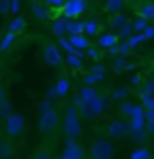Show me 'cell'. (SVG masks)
I'll return each instance as SVG.
<instances>
[{
	"label": "cell",
	"mask_w": 154,
	"mask_h": 159,
	"mask_svg": "<svg viewBox=\"0 0 154 159\" xmlns=\"http://www.w3.org/2000/svg\"><path fill=\"white\" fill-rule=\"evenodd\" d=\"M16 36H18V34H15V32H9V30H7V32L2 36V39H0V52L9 50V48H11V45L15 43Z\"/></svg>",
	"instance_id": "cell-19"
},
{
	"label": "cell",
	"mask_w": 154,
	"mask_h": 159,
	"mask_svg": "<svg viewBox=\"0 0 154 159\" xmlns=\"http://www.w3.org/2000/svg\"><path fill=\"white\" fill-rule=\"evenodd\" d=\"M15 156V145L11 139H2L0 141V159H11Z\"/></svg>",
	"instance_id": "cell-16"
},
{
	"label": "cell",
	"mask_w": 154,
	"mask_h": 159,
	"mask_svg": "<svg viewBox=\"0 0 154 159\" xmlns=\"http://www.w3.org/2000/svg\"><path fill=\"white\" fill-rule=\"evenodd\" d=\"M142 34L145 39H154V25H147L145 29L142 30Z\"/></svg>",
	"instance_id": "cell-38"
},
{
	"label": "cell",
	"mask_w": 154,
	"mask_h": 159,
	"mask_svg": "<svg viewBox=\"0 0 154 159\" xmlns=\"http://www.w3.org/2000/svg\"><path fill=\"white\" fill-rule=\"evenodd\" d=\"M82 82L86 84V86H93L95 82H99V79H97L93 73H88V75H84V79H82Z\"/></svg>",
	"instance_id": "cell-39"
},
{
	"label": "cell",
	"mask_w": 154,
	"mask_h": 159,
	"mask_svg": "<svg viewBox=\"0 0 154 159\" xmlns=\"http://www.w3.org/2000/svg\"><path fill=\"white\" fill-rule=\"evenodd\" d=\"M73 107L77 109V113H81L82 116H86V118H97V116H100L104 113V109H106V102L100 95H97L95 98H91V100H82L81 97H75L73 98Z\"/></svg>",
	"instance_id": "cell-1"
},
{
	"label": "cell",
	"mask_w": 154,
	"mask_h": 159,
	"mask_svg": "<svg viewBox=\"0 0 154 159\" xmlns=\"http://www.w3.org/2000/svg\"><path fill=\"white\" fill-rule=\"evenodd\" d=\"M30 13H32V16L36 18L38 22H45V20H49V15H50V11H49V7H47L45 4H32Z\"/></svg>",
	"instance_id": "cell-13"
},
{
	"label": "cell",
	"mask_w": 154,
	"mask_h": 159,
	"mask_svg": "<svg viewBox=\"0 0 154 159\" xmlns=\"http://www.w3.org/2000/svg\"><path fill=\"white\" fill-rule=\"evenodd\" d=\"M127 95H129V89H127V88H120V89H115V91L111 93V97H113L115 100H124V98H127Z\"/></svg>",
	"instance_id": "cell-34"
},
{
	"label": "cell",
	"mask_w": 154,
	"mask_h": 159,
	"mask_svg": "<svg viewBox=\"0 0 154 159\" xmlns=\"http://www.w3.org/2000/svg\"><path fill=\"white\" fill-rule=\"evenodd\" d=\"M86 50H88L86 54H88V57H90V59H93V61H99V59H100V54H99L95 48H90V47H88Z\"/></svg>",
	"instance_id": "cell-45"
},
{
	"label": "cell",
	"mask_w": 154,
	"mask_h": 159,
	"mask_svg": "<svg viewBox=\"0 0 154 159\" xmlns=\"http://www.w3.org/2000/svg\"><path fill=\"white\" fill-rule=\"evenodd\" d=\"M97 43H99L100 48H110V47L118 43V36L115 32H106V34H100V36H99Z\"/></svg>",
	"instance_id": "cell-14"
},
{
	"label": "cell",
	"mask_w": 154,
	"mask_h": 159,
	"mask_svg": "<svg viewBox=\"0 0 154 159\" xmlns=\"http://www.w3.org/2000/svg\"><path fill=\"white\" fill-rule=\"evenodd\" d=\"M86 9V0H65L61 6V13L68 20H77Z\"/></svg>",
	"instance_id": "cell-6"
},
{
	"label": "cell",
	"mask_w": 154,
	"mask_h": 159,
	"mask_svg": "<svg viewBox=\"0 0 154 159\" xmlns=\"http://www.w3.org/2000/svg\"><path fill=\"white\" fill-rule=\"evenodd\" d=\"M13 113V106H11V102L6 98L4 102H0V118H6L7 115Z\"/></svg>",
	"instance_id": "cell-32"
},
{
	"label": "cell",
	"mask_w": 154,
	"mask_h": 159,
	"mask_svg": "<svg viewBox=\"0 0 154 159\" xmlns=\"http://www.w3.org/2000/svg\"><path fill=\"white\" fill-rule=\"evenodd\" d=\"M140 16L145 18L147 22H154V4H147L140 9Z\"/></svg>",
	"instance_id": "cell-26"
},
{
	"label": "cell",
	"mask_w": 154,
	"mask_h": 159,
	"mask_svg": "<svg viewBox=\"0 0 154 159\" xmlns=\"http://www.w3.org/2000/svg\"><path fill=\"white\" fill-rule=\"evenodd\" d=\"M125 20H127V18H125V15L118 11V13H113V15H111V18H110V25L113 27V29H117V27H120V25H122V23H124Z\"/></svg>",
	"instance_id": "cell-27"
},
{
	"label": "cell",
	"mask_w": 154,
	"mask_h": 159,
	"mask_svg": "<svg viewBox=\"0 0 154 159\" xmlns=\"http://www.w3.org/2000/svg\"><path fill=\"white\" fill-rule=\"evenodd\" d=\"M43 4L47 7H61L65 4V0H43Z\"/></svg>",
	"instance_id": "cell-43"
},
{
	"label": "cell",
	"mask_w": 154,
	"mask_h": 159,
	"mask_svg": "<svg viewBox=\"0 0 154 159\" xmlns=\"http://www.w3.org/2000/svg\"><path fill=\"white\" fill-rule=\"evenodd\" d=\"M127 130H129V127H127V122H124V120H113L108 125V134L111 138H117V139L124 138L127 134Z\"/></svg>",
	"instance_id": "cell-9"
},
{
	"label": "cell",
	"mask_w": 154,
	"mask_h": 159,
	"mask_svg": "<svg viewBox=\"0 0 154 159\" xmlns=\"http://www.w3.org/2000/svg\"><path fill=\"white\" fill-rule=\"evenodd\" d=\"M99 29H100V25H99V22H95V20H88V22L82 23V32H84V36H97V34H99Z\"/></svg>",
	"instance_id": "cell-18"
},
{
	"label": "cell",
	"mask_w": 154,
	"mask_h": 159,
	"mask_svg": "<svg viewBox=\"0 0 154 159\" xmlns=\"http://www.w3.org/2000/svg\"><path fill=\"white\" fill-rule=\"evenodd\" d=\"M140 100H142V107L149 109V111H154V97L152 95H147L145 91L140 93Z\"/></svg>",
	"instance_id": "cell-24"
},
{
	"label": "cell",
	"mask_w": 154,
	"mask_h": 159,
	"mask_svg": "<svg viewBox=\"0 0 154 159\" xmlns=\"http://www.w3.org/2000/svg\"><path fill=\"white\" fill-rule=\"evenodd\" d=\"M66 63L72 66V68H75V70H81L82 66V57H79V56H73V54H66Z\"/></svg>",
	"instance_id": "cell-28"
},
{
	"label": "cell",
	"mask_w": 154,
	"mask_h": 159,
	"mask_svg": "<svg viewBox=\"0 0 154 159\" xmlns=\"http://www.w3.org/2000/svg\"><path fill=\"white\" fill-rule=\"evenodd\" d=\"M147 95H152L154 97V79H149L145 82V89H143Z\"/></svg>",
	"instance_id": "cell-44"
},
{
	"label": "cell",
	"mask_w": 154,
	"mask_h": 159,
	"mask_svg": "<svg viewBox=\"0 0 154 159\" xmlns=\"http://www.w3.org/2000/svg\"><path fill=\"white\" fill-rule=\"evenodd\" d=\"M81 32H82V22L66 20V34H81Z\"/></svg>",
	"instance_id": "cell-22"
},
{
	"label": "cell",
	"mask_w": 154,
	"mask_h": 159,
	"mask_svg": "<svg viewBox=\"0 0 154 159\" xmlns=\"http://www.w3.org/2000/svg\"><path fill=\"white\" fill-rule=\"evenodd\" d=\"M142 41H145L143 34H142V32H136V34H131V36L125 39V45H127L129 48H134V47H138Z\"/></svg>",
	"instance_id": "cell-25"
},
{
	"label": "cell",
	"mask_w": 154,
	"mask_h": 159,
	"mask_svg": "<svg viewBox=\"0 0 154 159\" xmlns=\"http://www.w3.org/2000/svg\"><path fill=\"white\" fill-rule=\"evenodd\" d=\"M63 130L68 139H75L82 134V125L79 120V113L73 106H68L65 111V120H63Z\"/></svg>",
	"instance_id": "cell-2"
},
{
	"label": "cell",
	"mask_w": 154,
	"mask_h": 159,
	"mask_svg": "<svg viewBox=\"0 0 154 159\" xmlns=\"http://www.w3.org/2000/svg\"><path fill=\"white\" fill-rule=\"evenodd\" d=\"M4 132L7 134L9 138L13 136H20L23 130H25V118H23L22 113H11L4 118Z\"/></svg>",
	"instance_id": "cell-5"
},
{
	"label": "cell",
	"mask_w": 154,
	"mask_h": 159,
	"mask_svg": "<svg viewBox=\"0 0 154 159\" xmlns=\"http://www.w3.org/2000/svg\"><path fill=\"white\" fill-rule=\"evenodd\" d=\"M38 109H40V113H41V111H49V109H52V100H49V98H43V100L40 102Z\"/></svg>",
	"instance_id": "cell-40"
},
{
	"label": "cell",
	"mask_w": 154,
	"mask_h": 159,
	"mask_svg": "<svg viewBox=\"0 0 154 159\" xmlns=\"http://www.w3.org/2000/svg\"><path fill=\"white\" fill-rule=\"evenodd\" d=\"M68 41H70V45L72 47H75V48H79V50H86L90 47V39L88 36H84V34H68Z\"/></svg>",
	"instance_id": "cell-11"
},
{
	"label": "cell",
	"mask_w": 154,
	"mask_h": 159,
	"mask_svg": "<svg viewBox=\"0 0 154 159\" xmlns=\"http://www.w3.org/2000/svg\"><path fill=\"white\" fill-rule=\"evenodd\" d=\"M113 68H115V72H120V70H125L127 68V61L124 59V56H120L113 61Z\"/></svg>",
	"instance_id": "cell-35"
},
{
	"label": "cell",
	"mask_w": 154,
	"mask_h": 159,
	"mask_svg": "<svg viewBox=\"0 0 154 159\" xmlns=\"http://www.w3.org/2000/svg\"><path fill=\"white\" fill-rule=\"evenodd\" d=\"M143 125H145V109L142 106H133L129 123H127L129 130H143Z\"/></svg>",
	"instance_id": "cell-8"
},
{
	"label": "cell",
	"mask_w": 154,
	"mask_h": 159,
	"mask_svg": "<svg viewBox=\"0 0 154 159\" xmlns=\"http://www.w3.org/2000/svg\"><path fill=\"white\" fill-rule=\"evenodd\" d=\"M122 7H124V0H108L106 2V13H118V11H122Z\"/></svg>",
	"instance_id": "cell-23"
},
{
	"label": "cell",
	"mask_w": 154,
	"mask_h": 159,
	"mask_svg": "<svg viewBox=\"0 0 154 159\" xmlns=\"http://www.w3.org/2000/svg\"><path fill=\"white\" fill-rule=\"evenodd\" d=\"M9 2L11 0H0V16H6L9 13Z\"/></svg>",
	"instance_id": "cell-42"
},
{
	"label": "cell",
	"mask_w": 154,
	"mask_h": 159,
	"mask_svg": "<svg viewBox=\"0 0 154 159\" xmlns=\"http://www.w3.org/2000/svg\"><path fill=\"white\" fill-rule=\"evenodd\" d=\"M113 156H115V147L106 138H97L90 145V157L91 159H113Z\"/></svg>",
	"instance_id": "cell-3"
},
{
	"label": "cell",
	"mask_w": 154,
	"mask_h": 159,
	"mask_svg": "<svg viewBox=\"0 0 154 159\" xmlns=\"http://www.w3.org/2000/svg\"><path fill=\"white\" fill-rule=\"evenodd\" d=\"M129 134H131V138H133V141H145V138H147V134H145V130H127Z\"/></svg>",
	"instance_id": "cell-36"
},
{
	"label": "cell",
	"mask_w": 154,
	"mask_h": 159,
	"mask_svg": "<svg viewBox=\"0 0 154 159\" xmlns=\"http://www.w3.org/2000/svg\"><path fill=\"white\" fill-rule=\"evenodd\" d=\"M97 95H99V91H97L95 88H93V86H86V84H84V86L81 88V91H79V97H81L84 102L95 98Z\"/></svg>",
	"instance_id": "cell-21"
},
{
	"label": "cell",
	"mask_w": 154,
	"mask_h": 159,
	"mask_svg": "<svg viewBox=\"0 0 154 159\" xmlns=\"http://www.w3.org/2000/svg\"><path fill=\"white\" fill-rule=\"evenodd\" d=\"M20 0H11L9 2V13H13V15H18L20 13Z\"/></svg>",
	"instance_id": "cell-37"
},
{
	"label": "cell",
	"mask_w": 154,
	"mask_h": 159,
	"mask_svg": "<svg viewBox=\"0 0 154 159\" xmlns=\"http://www.w3.org/2000/svg\"><path fill=\"white\" fill-rule=\"evenodd\" d=\"M59 159H73V157H66V156H61Z\"/></svg>",
	"instance_id": "cell-48"
},
{
	"label": "cell",
	"mask_w": 154,
	"mask_h": 159,
	"mask_svg": "<svg viewBox=\"0 0 154 159\" xmlns=\"http://www.w3.org/2000/svg\"><path fill=\"white\" fill-rule=\"evenodd\" d=\"M131 84L133 86H138L140 84V75H133L131 77Z\"/></svg>",
	"instance_id": "cell-47"
},
{
	"label": "cell",
	"mask_w": 154,
	"mask_h": 159,
	"mask_svg": "<svg viewBox=\"0 0 154 159\" xmlns=\"http://www.w3.org/2000/svg\"><path fill=\"white\" fill-rule=\"evenodd\" d=\"M90 73H93L99 80H102L104 77H106V68H104L102 65H99V63H97V65L91 66V72H90Z\"/></svg>",
	"instance_id": "cell-33"
},
{
	"label": "cell",
	"mask_w": 154,
	"mask_h": 159,
	"mask_svg": "<svg viewBox=\"0 0 154 159\" xmlns=\"http://www.w3.org/2000/svg\"><path fill=\"white\" fill-rule=\"evenodd\" d=\"M131 25H133V32H142L149 25V22H147L145 18L138 16V18H134V22H131Z\"/></svg>",
	"instance_id": "cell-30"
},
{
	"label": "cell",
	"mask_w": 154,
	"mask_h": 159,
	"mask_svg": "<svg viewBox=\"0 0 154 159\" xmlns=\"http://www.w3.org/2000/svg\"><path fill=\"white\" fill-rule=\"evenodd\" d=\"M6 100V89H4V86H2V82H0V102Z\"/></svg>",
	"instance_id": "cell-46"
},
{
	"label": "cell",
	"mask_w": 154,
	"mask_h": 159,
	"mask_svg": "<svg viewBox=\"0 0 154 159\" xmlns=\"http://www.w3.org/2000/svg\"><path fill=\"white\" fill-rule=\"evenodd\" d=\"M131 159H152V154L147 148H134L131 154Z\"/></svg>",
	"instance_id": "cell-29"
},
{
	"label": "cell",
	"mask_w": 154,
	"mask_h": 159,
	"mask_svg": "<svg viewBox=\"0 0 154 159\" xmlns=\"http://www.w3.org/2000/svg\"><path fill=\"white\" fill-rule=\"evenodd\" d=\"M30 159H50V152L49 150H38V152H34V156Z\"/></svg>",
	"instance_id": "cell-41"
},
{
	"label": "cell",
	"mask_w": 154,
	"mask_h": 159,
	"mask_svg": "<svg viewBox=\"0 0 154 159\" xmlns=\"http://www.w3.org/2000/svg\"><path fill=\"white\" fill-rule=\"evenodd\" d=\"M58 125H59V115L54 107L40 113V116H38V129H40V132L50 134V132H54L58 129Z\"/></svg>",
	"instance_id": "cell-4"
},
{
	"label": "cell",
	"mask_w": 154,
	"mask_h": 159,
	"mask_svg": "<svg viewBox=\"0 0 154 159\" xmlns=\"http://www.w3.org/2000/svg\"><path fill=\"white\" fill-rule=\"evenodd\" d=\"M41 57H43L45 65L52 66V68H58V66H61V63H63V57H61L59 48L52 43L43 45V48H41Z\"/></svg>",
	"instance_id": "cell-7"
},
{
	"label": "cell",
	"mask_w": 154,
	"mask_h": 159,
	"mask_svg": "<svg viewBox=\"0 0 154 159\" xmlns=\"http://www.w3.org/2000/svg\"><path fill=\"white\" fill-rule=\"evenodd\" d=\"M117 36H118V39H127V38L133 34V25H131V22H127L125 20L120 27H117Z\"/></svg>",
	"instance_id": "cell-20"
},
{
	"label": "cell",
	"mask_w": 154,
	"mask_h": 159,
	"mask_svg": "<svg viewBox=\"0 0 154 159\" xmlns=\"http://www.w3.org/2000/svg\"><path fill=\"white\" fill-rule=\"evenodd\" d=\"M25 29H27V20H25L23 16H18V15H16L7 25V30L9 32H15V34H20V32H23Z\"/></svg>",
	"instance_id": "cell-12"
},
{
	"label": "cell",
	"mask_w": 154,
	"mask_h": 159,
	"mask_svg": "<svg viewBox=\"0 0 154 159\" xmlns=\"http://www.w3.org/2000/svg\"><path fill=\"white\" fill-rule=\"evenodd\" d=\"M63 156H66V157H73V159H84V150H82L81 145H77L73 139H68V141H66L65 150H63Z\"/></svg>",
	"instance_id": "cell-10"
},
{
	"label": "cell",
	"mask_w": 154,
	"mask_h": 159,
	"mask_svg": "<svg viewBox=\"0 0 154 159\" xmlns=\"http://www.w3.org/2000/svg\"><path fill=\"white\" fill-rule=\"evenodd\" d=\"M50 30L52 34L56 38H61L66 34V20L65 18H58V20H54V22L50 23Z\"/></svg>",
	"instance_id": "cell-17"
},
{
	"label": "cell",
	"mask_w": 154,
	"mask_h": 159,
	"mask_svg": "<svg viewBox=\"0 0 154 159\" xmlns=\"http://www.w3.org/2000/svg\"><path fill=\"white\" fill-rule=\"evenodd\" d=\"M54 91H56V97H58V98L66 97V95H68V91H70V80L66 79V77L58 79L56 86H54Z\"/></svg>",
	"instance_id": "cell-15"
},
{
	"label": "cell",
	"mask_w": 154,
	"mask_h": 159,
	"mask_svg": "<svg viewBox=\"0 0 154 159\" xmlns=\"http://www.w3.org/2000/svg\"><path fill=\"white\" fill-rule=\"evenodd\" d=\"M133 106H134V104H131L129 100H122L120 102V106H118V113H120V116H129L131 115Z\"/></svg>",
	"instance_id": "cell-31"
}]
</instances>
